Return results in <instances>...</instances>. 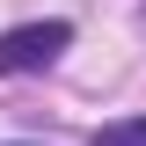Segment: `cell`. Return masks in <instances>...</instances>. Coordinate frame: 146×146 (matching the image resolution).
<instances>
[{"instance_id": "obj_1", "label": "cell", "mask_w": 146, "mask_h": 146, "mask_svg": "<svg viewBox=\"0 0 146 146\" xmlns=\"http://www.w3.org/2000/svg\"><path fill=\"white\" fill-rule=\"evenodd\" d=\"M66 44H73V22H58V15L22 22V29H0V73H36V66H51Z\"/></svg>"}, {"instance_id": "obj_2", "label": "cell", "mask_w": 146, "mask_h": 146, "mask_svg": "<svg viewBox=\"0 0 146 146\" xmlns=\"http://www.w3.org/2000/svg\"><path fill=\"white\" fill-rule=\"evenodd\" d=\"M88 146H146V117H124V124H102Z\"/></svg>"}, {"instance_id": "obj_3", "label": "cell", "mask_w": 146, "mask_h": 146, "mask_svg": "<svg viewBox=\"0 0 146 146\" xmlns=\"http://www.w3.org/2000/svg\"><path fill=\"white\" fill-rule=\"evenodd\" d=\"M15 146H22V139H15Z\"/></svg>"}]
</instances>
